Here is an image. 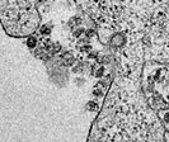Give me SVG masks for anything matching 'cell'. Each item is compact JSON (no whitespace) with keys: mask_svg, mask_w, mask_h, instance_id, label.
Listing matches in <instances>:
<instances>
[{"mask_svg":"<svg viewBox=\"0 0 169 142\" xmlns=\"http://www.w3.org/2000/svg\"><path fill=\"white\" fill-rule=\"evenodd\" d=\"M88 142H164V129L133 81L117 77L90 128Z\"/></svg>","mask_w":169,"mask_h":142,"instance_id":"obj_1","label":"cell"},{"mask_svg":"<svg viewBox=\"0 0 169 142\" xmlns=\"http://www.w3.org/2000/svg\"><path fill=\"white\" fill-rule=\"evenodd\" d=\"M88 109L92 110V112L98 110L99 109V104L97 103V101H89V103H88Z\"/></svg>","mask_w":169,"mask_h":142,"instance_id":"obj_3","label":"cell"},{"mask_svg":"<svg viewBox=\"0 0 169 142\" xmlns=\"http://www.w3.org/2000/svg\"><path fill=\"white\" fill-rule=\"evenodd\" d=\"M0 18L8 34L26 37L33 33L39 24L41 17L35 3L3 1L0 4Z\"/></svg>","mask_w":169,"mask_h":142,"instance_id":"obj_2","label":"cell"},{"mask_svg":"<svg viewBox=\"0 0 169 142\" xmlns=\"http://www.w3.org/2000/svg\"><path fill=\"white\" fill-rule=\"evenodd\" d=\"M36 44H37V39L35 37H29L28 38V41H27V46L29 47V48H35L36 47Z\"/></svg>","mask_w":169,"mask_h":142,"instance_id":"obj_4","label":"cell"},{"mask_svg":"<svg viewBox=\"0 0 169 142\" xmlns=\"http://www.w3.org/2000/svg\"><path fill=\"white\" fill-rule=\"evenodd\" d=\"M164 119H165L167 122H169V113H167V114L164 116Z\"/></svg>","mask_w":169,"mask_h":142,"instance_id":"obj_5","label":"cell"}]
</instances>
